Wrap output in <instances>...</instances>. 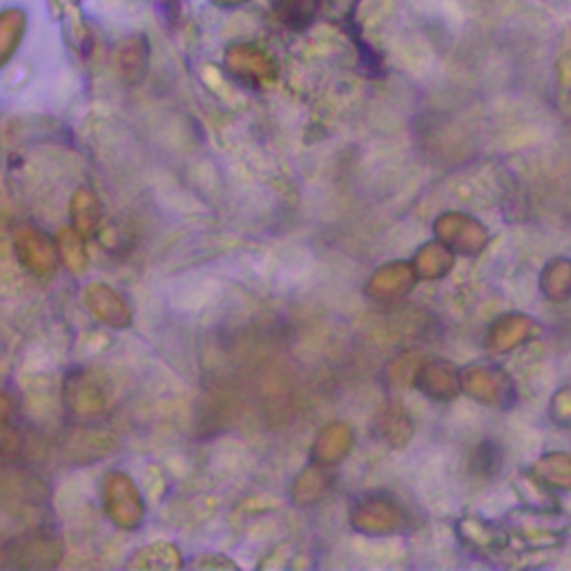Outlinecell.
Here are the masks:
<instances>
[{
  "instance_id": "7a4b0ae2",
  "label": "cell",
  "mask_w": 571,
  "mask_h": 571,
  "mask_svg": "<svg viewBox=\"0 0 571 571\" xmlns=\"http://www.w3.org/2000/svg\"><path fill=\"white\" fill-rule=\"evenodd\" d=\"M536 475L542 484L571 491V454H549L536 464Z\"/></svg>"
},
{
  "instance_id": "3957f363",
  "label": "cell",
  "mask_w": 571,
  "mask_h": 571,
  "mask_svg": "<svg viewBox=\"0 0 571 571\" xmlns=\"http://www.w3.org/2000/svg\"><path fill=\"white\" fill-rule=\"evenodd\" d=\"M503 335H500V348H512L516 344H520L529 331H531V320H525V317H512V320H505L503 324Z\"/></svg>"
},
{
  "instance_id": "6da1fadb",
  "label": "cell",
  "mask_w": 571,
  "mask_h": 571,
  "mask_svg": "<svg viewBox=\"0 0 571 571\" xmlns=\"http://www.w3.org/2000/svg\"><path fill=\"white\" fill-rule=\"evenodd\" d=\"M542 293L547 300L560 304L571 298V259H553L540 279Z\"/></svg>"
}]
</instances>
